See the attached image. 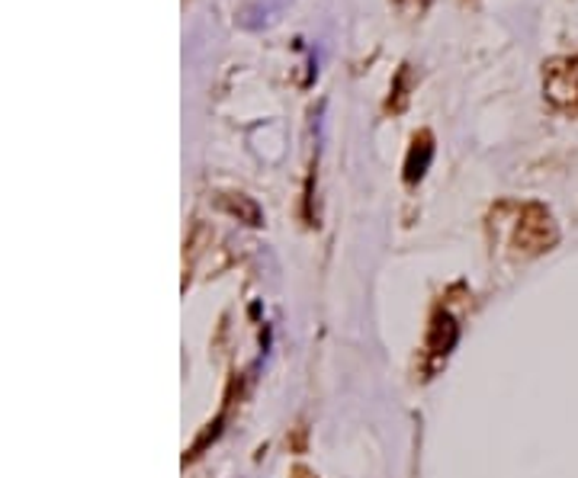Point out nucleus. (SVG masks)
I'll return each instance as SVG.
<instances>
[{
  "label": "nucleus",
  "instance_id": "f257e3e1",
  "mask_svg": "<svg viewBox=\"0 0 578 478\" xmlns=\"http://www.w3.org/2000/svg\"><path fill=\"white\" fill-rule=\"evenodd\" d=\"M556 238H559V232H556L553 215L543 206H524L518 229H515V247L524 254H540V250L553 247Z\"/></svg>",
  "mask_w": 578,
  "mask_h": 478
},
{
  "label": "nucleus",
  "instance_id": "f03ea898",
  "mask_svg": "<svg viewBox=\"0 0 578 478\" xmlns=\"http://www.w3.org/2000/svg\"><path fill=\"white\" fill-rule=\"evenodd\" d=\"M543 91L546 96L563 106V109H578V58H556L550 61L543 74Z\"/></svg>",
  "mask_w": 578,
  "mask_h": 478
},
{
  "label": "nucleus",
  "instance_id": "7ed1b4c3",
  "mask_svg": "<svg viewBox=\"0 0 578 478\" xmlns=\"http://www.w3.org/2000/svg\"><path fill=\"white\" fill-rule=\"evenodd\" d=\"M431 154H434L431 136H428V132L415 136L412 151H408V161H405V180H408V184H415V180L425 177V171H428V164H431Z\"/></svg>",
  "mask_w": 578,
  "mask_h": 478
},
{
  "label": "nucleus",
  "instance_id": "20e7f679",
  "mask_svg": "<svg viewBox=\"0 0 578 478\" xmlns=\"http://www.w3.org/2000/svg\"><path fill=\"white\" fill-rule=\"evenodd\" d=\"M392 3H395V7H398V10H405V13H415V10H418V13H421V10H425V3H428V0H392Z\"/></svg>",
  "mask_w": 578,
  "mask_h": 478
}]
</instances>
